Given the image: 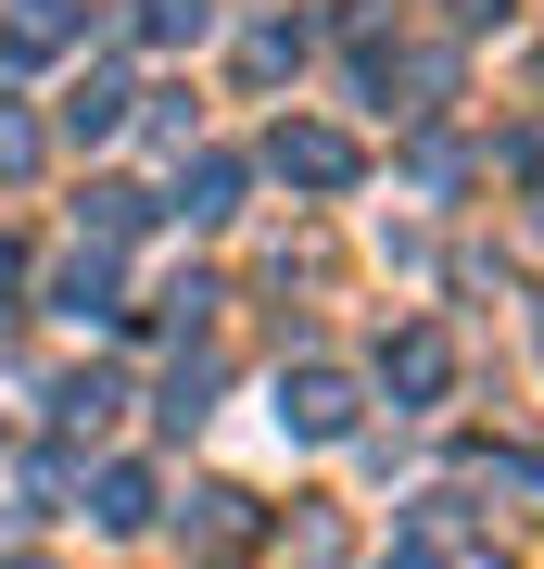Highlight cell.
<instances>
[{
	"mask_svg": "<svg viewBox=\"0 0 544 569\" xmlns=\"http://www.w3.org/2000/svg\"><path fill=\"white\" fill-rule=\"evenodd\" d=\"M279 418L304 430V443H343L355 430V380L343 367H304V380H279Z\"/></svg>",
	"mask_w": 544,
	"mask_h": 569,
	"instance_id": "1",
	"label": "cell"
},
{
	"mask_svg": "<svg viewBox=\"0 0 544 569\" xmlns=\"http://www.w3.org/2000/svg\"><path fill=\"white\" fill-rule=\"evenodd\" d=\"M266 164L304 178V190H343V178H355V140H329V127H279V152H266Z\"/></svg>",
	"mask_w": 544,
	"mask_h": 569,
	"instance_id": "2",
	"label": "cell"
},
{
	"mask_svg": "<svg viewBox=\"0 0 544 569\" xmlns=\"http://www.w3.org/2000/svg\"><path fill=\"white\" fill-rule=\"evenodd\" d=\"M380 380L405 392V406H431V392H444V380H456V355H444V329H405V342L380 355Z\"/></svg>",
	"mask_w": 544,
	"mask_h": 569,
	"instance_id": "3",
	"label": "cell"
},
{
	"mask_svg": "<svg viewBox=\"0 0 544 569\" xmlns=\"http://www.w3.org/2000/svg\"><path fill=\"white\" fill-rule=\"evenodd\" d=\"M127 102H140L127 77H77V102H63V127H77V140H115V127H127Z\"/></svg>",
	"mask_w": 544,
	"mask_h": 569,
	"instance_id": "4",
	"label": "cell"
},
{
	"mask_svg": "<svg viewBox=\"0 0 544 569\" xmlns=\"http://www.w3.org/2000/svg\"><path fill=\"white\" fill-rule=\"evenodd\" d=\"M63 317H115V253H63Z\"/></svg>",
	"mask_w": 544,
	"mask_h": 569,
	"instance_id": "5",
	"label": "cell"
},
{
	"mask_svg": "<svg viewBox=\"0 0 544 569\" xmlns=\"http://www.w3.org/2000/svg\"><path fill=\"white\" fill-rule=\"evenodd\" d=\"M152 519V481L140 468H101V531H140Z\"/></svg>",
	"mask_w": 544,
	"mask_h": 569,
	"instance_id": "6",
	"label": "cell"
},
{
	"mask_svg": "<svg viewBox=\"0 0 544 569\" xmlns=\"http://www.w3.org/2000/svg\"><path fill=\"white\" fill-rule=\"evenodd\" d=\"M63 26H77V0H13V51H26V63H39Z\"/></svg>",
	"mask_w": 544,
	"mask_h": 569,
	"instance_id": "7",
	"label": "cell"
},
{
	"mask_svg": "<svg viewBox=\"0 0 544 569\" xmlns=\"http://www.w3.org/2000/svg\"><path fill=\"white\" fill-rule=\"evenodd\" d=\"M51 406H63V430H101V418H115V406H127V392H115V380H63V392H51Z\"/></svg>",
	"mask_w": 544,
	"mask_h": 569,
	"instance_id": "8",
	"label": "cell"
},
{
	"mask_svg": "<svg viewBox=\"0 0 544 569\" xmlns=\"http://www.w3.org/2000/svg\"><path fill=\"white\" fill-rule=\"evenodd\" d=\"M140 216H152V190H89V228H101V241H127Z\"/></svg>",
	"mask_w": 544,
	"mask_h": 569,
	"instance_id": "9",
	"label": "cell"
},
{
	"mask_svg": "<svg viewBox=\"0 0 544 569\" xmlns=\"http://www.w3.org/2000/svg\"><path fill=\"white\" fill-rule=\"evenodd\" d=\"M202 13H216V0H140V26H152V39H202Z\"/></svg>",
	"mask_w": 544,
	"mask_h": 569,
	"instance_id": "10",
	"label": "cell"
},
{
	"mask_svg": "<svg viewBox=\"0 0 544 569\" xmlns=\"http://www.w3.org/2000/svg\"><path fill=\"white\" fill-rule=\"evenodd\" d=\"M0 164H39V127L26 114H0Z\"/></svg>",
	"mask_w": 544,
	"mask_h": 569,
	"instance_id": "11",
	"label": "cell"
},
{
	"mask_svg": "<svg viewBox=\"0 0 544 569\" xmlns=\"http://www.w3.org/2000/svg\"><path fill=\"white\" fill-rule=\"evenodd\" d=\"M456 13H468V26H494V13H506V0H456Z\"/></svg>",
	"mask_w": 544,
	"mask_h": 569,
	"instance_id": "12",
	"label": "cell"
},
{
	"mask_svg": "<svg viewBox=\"0 0 544 569\" xmlns=\"http://www.w3.org/2000/svg\"><path fill=\"white\" fill-rule=\"evenodd\" d=\"M13 569H39V557H13Z\"/></svg>",
	"mask_w": 544,
	"mask_h": 569,
	"instance_id": "13",
	"label": "cell"
}]
</instances>
